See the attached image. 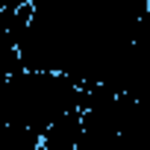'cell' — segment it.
<instances>
[{
    "label": "cell",
    "instance_id": "cell-2",
    "mask_svg": "<svg viewBox=\"0 0 150 150\" xmlns=\"http://www.w3.org/2000/svg\"><path fill=\"white\" fill-rule=\"evenodd\" d=\"M80 138H83V109L77 106L47 127V132L41 135V150H77Z\"/></svg>",
    "mask_w": 150,
    "mask_h": 150
},
{
    "label": "cell",
    "instance_id": "cell-1",
    "mask_svg": "<svg viewBox=\"0 0 150 150\" xmlns=\"http://www.w3.org/2000/svg\"><path fill=\"white\" fill-rule=\"evenodd\" d=\"M80 106V86L65 71H21L6 77V121L9 127H47Z\"/></svg>",
    "mask_w": 150,
    "mask_h": 150
},
{
    "label": "cell",
    "instance_id": "cell-3",
    "mask_svg": "<svg viewBox=\"0 0 150 150\" xmlns=\"http://www.w3.org/2000/svg\"><path fill=\"white\" fill-rule=\"evenodd\" d=\"M24 3H38V0H3V9H18Z\"/></svg>",
    "mask_w": 150,
    "mask_h": 150
}]
</instances>
